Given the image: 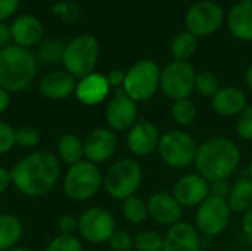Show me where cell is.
<instances>
[{"label": "cell", "instance_id": "obj_24", "mask_svg": "<svg viewBox=\"0 0 252 251\" xmlns=\"http://www.w3.org/2000/svg\"><path fill=\"white\" fill-rule=\"evenodd\" d=\"M56 155L59 161L68 164L69 167L83 161V157H84L83 141L74 133L62 135L56 143Z\"/></svg>", "mask_w": 252, "mask_h": 251}, {"label": "cell", "instance_id": "obj_23", "mask_svg": "<svg viewBox=\"0 0 252 251\" xmlns=\"http://www.w3.org/2000/svg\"><path fill=\"white\" fill-rule=\"evenodd\" d=\"M229 28L236 38L252 41V3H238L232 7L229 12Z\"/></svg>", "mask_w": 252, "mask_h": 251}, {"label": "cell", "instance_id": "obj_34", "mask_svg": "<svg viewBox=\"0 0 252 251\" xmlns=\"http://www.w3.org/2000/svg\"><path fill=\"white\" fill-rule=\"evenodd\" d=\"M46 251H83V246H81V241L75 235L59 234L49 243Z\"/></svg>", "mask_w": 252, "mask_h": 251}, {"label": "cell", "instance_id": "obj_39", "mask_svg": "<svg viewBox=\"0 0 252 251\" xmlns=\"http://www.w3.org/2000/svg\"><path fill=\"white\" fill-rule=\"evenodd\" d=\"M229 192H230V185L227 183V179L210 183V194L213 197H219V198L227 200Z\"/></svg>", "mask_w": 252, "mask_h": 251}, {"label": "cell", "instance_id": "obj_2", "mask_svg": "<svg viewBox=\"0 0 252 251\" xmlns=\"http://www.w3.org/2000/svg\"><path fill=\"white\" fill-rule=\"evenodd\" d=\"M195 167L210 183L226 180L241 163V151L238 145L227 138L208 139L198 148Z\"/></svg>", "mask_w": 252, "mask_h": 251}, {"label": "cell", "instance_id": "obj_15", "mask_svg": "<svg viewBox=\"0 0 252 251\" xmlns=\"http://www.w3.org/2000/svg\"><path fill=\"white\" fill-rule=\"evenodd\" d=\"M173 197L182 207L199 206L210 197V182L198 173L185 175L176 182Z\"/></svg>", "mask_w": 252, "mask_h": 251}, {"label": "cell", "instance_id": "obj_35", "mask_svg": "<svg viewBox=\"0 0 252 251\" xmlns=\"http://www.w3.org/2000/svg\"><path fill=\"white\" fill-rule=\"evenodd\" d=\"M16 129H13L9 123L0 120V155L9 154L16 146Z\"/></svg>", "mask_w": 252, "mask_h": 251}, {"label": "cell", "instance_id": "obj_28", "mask_svg": "<svg viewBox=\"0 0 252 251\" xmlns=\"http://www.w3.org/2000/svg\"><path fill=\"white\" fill-rule=\"evenodd\" d=\"M121 212H123V216L127 222L133 223V225H140L143 223L146 219H148V206L146 203L133 195V197H128L127 200L123 201V206H121Z\"/></svg>", "mask_w": 252, "mask_h": 251}, {"label": "cell", "instance_id": "obj_44", "mask_svg": "<svg viewBox=\"0 0 252 251\" xmlns=\"http://www.w3.org/2000/svg\"><path fill=\"white\" fill-rule=\"evenodd\" d=\"M12 38L10 27H7L4 22H0V49H4L9 46V41Z\"/></svg>", "mask_w": 252, "mask_h": 251}, {"label": "cell", "instance_id": "obj_27", "mask_svg": "<svg viewBox=\"0 0 252 251\" xmlns=\"http://www.w3.org/2000/svg\"><path fill=\"white\" fill-rule=\"evenodd\" d=\"M198 40L196 36H193L189 31H183L177 34L171 43V53L174 56V61H188L193 56L196 52Z\"/></svg>", "mask_w": 252, "mask_h": 251}, {"label": "cell", "instance_id": "obj_14", "mask_svg": "<svg viewBox=\"0 0 252 251\" xmlns=\"http://www.w3.org/2000/svg\"><path fill=\"white\" fill-rule=\"evenodd\" d=\"M105 117L114 132L130 130L137 123V102L128 98L124 90H118L109 101Z\"/></svg>", "mask_w": 252, "mask_h": 251}, {"label": "cell", "instance_id": "obj_17", "mask_svg": "<svg viewBox=\"0 0 252 251\" xmlns=\"http://www.w3.org/2000/svg\"><path fill=\"white\" fill-rule=\"evenodd\" d=\"M148 215L162 226H173L182 219V206L177 200L167 192L152 194L146 203Z\"/></svg>", "mask_w": 252, "mask_h": 251}, {"label": "cell", "instance_id": "obj_42", "mask_svg": "<svg viewBox=\"0 0 252 251\" xmlns=\"http://www.w3.org/2000/svg\"><path fill=\"white\" fill-rule=\"evenodd\" d=\"M242 229H244L245 237L252 243V206L244 213V217H242Z\"/></svg>", "mask_w": 252, "mask_h": 251}, {"label": "cell", "instance_id": "obj_25", "mask_svg": "<svg viewBox=\"0 0 252 251\" xmlns=\"http://www.w3.org/2000/svg\"><path fill=\"white\" fill-rule=\"evenodd\" d=\"M227 204L232 212L245 213L252 206V179L244 178L230 186Z\"/></svg>", "mask_w": 252, "mask_h": 251}, {"label": "cell", "instance_id": "obj_1", "mask_svg": "<svg viewBox=\"0 0 252 251\" xmlns=\"http://www.w3.org/2000/svg\"><path fill=\"white\" fill-rule=\"evenodd\" d=\"M61 175V161L50 151H35L21 158L10 170L12 185L24 195L38 198L49 194Z\"/></svg>", "mask_w": 252, "mask_h": 251}, {"label": "cell", "instance_id": "obj_36", "mask_svg": "<svg viewBox=\"0 0 252 251\" xmlns=\"http://www.w3.org/2000/svg\"><path fill=\"white\" fill-rule=\"evenodd\" d=\"M109 247L114 251H131L134 247V238L123 229H117L109 238Z\"/></svg>", "mask_w": 252, "mask_h": 251}, {"label": "cell", "instance_id": "obj_40", "mask_svg": "<svg viewBox=\"0 0 252 251\" xmlns=\"http://www.w3.org/2000/svg\"><path fill=\"white\" fill-rule=\"evenodd\" d=\"M19 6V0H0V22L12 16Z\"/></svg>", "mask_w": 252, "mask_h": 251}, {"label": "cell", "instance_id": "obj_10", "mask_svg": "<svg viewBox=\"0 0 252 251\" xmlns=\"http://www.w3.org/2000/svg\"><path fill=\"white\" fill-rule=\"evenodd\" d=\"M232 210L226 200L210 195L198 206L196 210V228L199 232L208 237L219 235L226 231L230 223Z\"/></svg>", "mask_w": 252, "mask_h": 251}, {"label": "cell", "instance_id": "obj_13", "mask_svg": "<svg viewBox=\"0 0 252 251\" xmlns=\"http://www.w3.org/2000/svg\"><path fill=\"white\" fill-rule=\"evenodd\" d=\"M117 135L109 127L93 129L83 141L84 157L93 164H100L111 160L117 151Z\"/></svg>", "mask_w": 252, "mask_h": 251}, {"label": "cell", "instance_id": "obj_20", "mask_svg": "<svg viewBox=\"0 0 252 251\" xmlns=\"http://www.w3.org/2000/svg\"><path fill=\"white\" fill-rule=\"evenodd\" d=\"M75 77L66 71H53L44 75L40 81V92L44 98L61 101L75 93Z\"/></svg>", "mask_w": 252, "mask_h": 251}, {"label": "cell", "instance_id": "obj_29", "mask_svg": "<svg viewBox=\"0 0 252 251\" xmlns=\"http://www.w3.org/2000/svg\"><path fill=\"white\" fill-rule=\"evenodd\" d=\"M196 114H198L196 105L189 98L174 101V105L171 108V115H173V118H174V121L177 124L190 126L196 120Z\"/></svg>", "mask_w": 252, "mask_h": 251}, {"label": "cell", "instance_id": "obj_3", "mask_svg": "<svg viewBox=\"0 0 252 251\" xmlns=\"http://www.w3.org/2000/svg\"><path fill=\"white\" fill-rule=\"evenodd\" d=\"M37 75V58L30 49L7 46L0 49V87L9 93L28 89Z\"/></svg>", "mask_w": 252, "mask_h": 251}, {"label": "cell", "instance_id": "obj_5", "mask_svg": "<svg viewBox=\"0 0 252 251\" xmlns=\"http://www.w3.org/2000/svg\"><path fill=\"white\" fill-rule=\"evenodd\" d=\"M103 185V176L99 167L90 161H80L71 166L63 178L62 188L72 201H86L97 194Z\"/></svg>", "mask_w": 252, "mask_h": 251}, {"label": "cell", "instance_id": "obj_38", "mask_svg": "<svg viewBox=\"0 0 252 251\" xmlns=\"http://www.w3.org/2000/svg\"><path fill=\"white\" fill-rule=\"evenodd\" d=\"M58 229L61 235H75L78 232V219L72 215H63L58 220Z\"/></svg>", "mask_w": 252, "mask_h": 251}, {"label": "cell", "instance_id": "obj_12", "mask_svg": "<svg viewBox=\"0 0 252 251\" xmlns=\"http://www.w3.org/2000/svg\"><path fill=\"white\" fill-rule=\"evenodd\" d=\"M185 21L188 31L193 36H210L221 27L224 12L217 3L205 0L190 6L186 12Z\"/></svg>", "mask_w": 252, "mask_h": 251}, {"label": "cell", "instance_id": "obj_45", "mask_svg": "<svg viewBox=\"0 0 252 251\" xmlns=\"http://www.w3.org/2000/svg\"><path fill=\"white\" fill-rule=\"evenodd\" d=\"M9 105H10V93L3 87H0V115L7 111Z\"/></svg>", "mask_w": 252, "mask_h": 251}, {"label": "cell", "instance_id": "obj_11", "mask_svg": "<svg viewBox=\"0 0 252 251\" xmlns=\"http://www.w3.org/2000/svg\"><path fill=\"white\" fill-rule=\"evenodd\" d=\"M115 231V219L105 209L90 207L78 217V234L90 244H102L109 241Z\"/></svg>", "mask_w": 252, "mask_h": 251}, {"label": "cell", "instance_id": "obj_22", "mask_svg": "<svg viewBox=\"0 0 252 251\" xmlns=\"http://www.w3.org/2000/svg\"><path fill=\"white\" fill-rule=\"evenodd\" d=\"M211 105L223 117H238L247 108V96L238 87H224L211 98Z\"/></svg>", "mask_w": 252, "mask_h": 251}, {"label": "cell", "instance_id": "obj_49", "mask_svg": "<svg viewBox=\"0 0 252 251\" xmlns=\"http://www.w3.org/2000/svg\"><path fill=\"white\" fill-rule=\"evenodd\" d=\"M239 3H252V0H239Z\"/></svg>", "mask_w": 252, "mask_h": 251}, {"label": "cell", "instance_id": "obj_33", "mask_svg": "<svg viewBox=\"0 0 252 251\" xmlns=\"http://www.w3.org/2000/svg\"><path fill=\"white\" fill-rule=\"evenodd\" d=\"M195 89L202 95V96H210L213 98L219 90H220V83L217 75L213 72H201L196 74V81H195Z\"/></svg>", "mask_w": 252, "mask_h": 251}, {"label": "cell", "instance_id": "obj_7", "mask_svg": "<svg viewBox=\"0 0 252 251\" xmlns=\"http://www.w3.org/2000/svg\"><path fill=\"white\" fill-rule=\"evenodd\" d=\"M161 84V70L149 59L136 62L127 72L123 84L124 93L134 102H142L155 95Z\"/></svg>", "mask_w": 252, "mask_h": 251}, {"label": "cell", "instance_id": "obj_32", "mask_svg": "<svg viewBox=\"0 0 252 251\" xmlns=\"http://www.w3.org/2000/svg\"><path fill=\"white\" fill-rule=\"evenodd\" d=\"M16 146H21L24 149H32L40 143L41 135L40 130L31 124H25L16 129Z\"/></svg>", "mask_w": 252, "mask_h": 251}, {"label": "cell", "instance_id": "obj_30", "mask_svg": "<svg viewBox=\"0 0 252 251\" xmlns=\"http://www.w3.org/2000/svg\"><path fill=\"white\" fill-rule=\"evenodd\" d=\"M65 46L61 40L50 38L38 46L37 56L44 64H56L58 61H62Z\"/></svg>", "mask_w": 252, "mask_h": 251}, {"label": "cell", "instance_id": "obj_47", "mask_svg": "<svg viewBox=\"0 0 252 251\" xmlns=\"http://www.w3.org/2000/svg\"><path fill=\"white\" fill-rule=\"evenodd\" d=\"M7 251H31V250H28L27 247H12L10 250H7Z\"/></svg>", "mask_w": 252, "mask_h": 251}, {"label": "cell", "instance_id": "obj_16", "mask_svg": "<svg viewBox=\"0 0 252 251\" xmlns=\"http://www.w3.org/2000/svg\"><path fill=\"white\" fill-rule=\"evenodd\" d=\"M159 132L157 126L151 121H137L127 135V146L131 154L139 157H146L158 149Z\"/></svg>", "mask_w": 252, "mask_h": 251}, {"label": "cell", "instance_id": "obj_26", "mask_svg": "<svg viewBox=\"0 0 252 251\" xmlns=\"http://www.w3.org/2000/svg\"><path fill=\"white\" fill-rule=\"evenodd\" d=\"M24 232L22 223L12 215H0V251L10 250L16 247Z\"/></svg>", "mask_w": 252, "mask_h": 251}, {"label": "cell", "instance_id": "obj_43", "mask_svg": "<svg viewBox=\"0 0 252 251\" xmlns=\"http://www.w3.org/2000/svg\"><path fill=\"white\" fill-rule=\"evenodd\" d=\"M10 183H12L10 170H7L6 167L0 166V194H3L9 188Z\"/></svg>", "mask_w": 252, "mask_h": 251}, {"label": "cell", "instance_id": "obj_6", "mask_svg": "<svg viewBox=\"0 0 252 251\" xmlns=\"http://www.w3.org/2000/svg\"><path fill=\"white\" fill-rule=\"evenodd\" d=\"M99 58V43L90 34L72 38L63 50L62 64L65 71L75 78H83L93 72Z\"/></svg>", "mask_w": 252, "mask_h": 251}, {"label": "cell", "instance_id": "obj_46", "mask_svg": "<svg viewBox=\"0 0 252 251\" xmlns=\"http://www.w3.org/2000/svg\"><path fill=\"white\" fill-rule=\"evenodd\" d=\"M245 80H247V84L248 87L252 90V64L250 65V68L247 70V75H245Z\"/></svg>", "mask_w": 252, "mask_h": 251}, {"label": "cell", "instance_id": "obj_9", "mask_svg": "<svg viewBox=\"0 0 252 251\" xmlns=\"http://www.w3.org/2000/svg\"><path fill=\"white\" fill-rule=\"evenodd\" d=\"M196 72L188 61H173L161 71V89L173 101L186 99L195 89Z\"/></svg>", "mask_w": 252, "mask_h": 251}, {"label": "cell", "instance_id": "obj_31", "mask_svg": "<svg viewBox=\"0 0 252 251\" xmlns=\"http://www.w3.org/2000/svg\"><path fill=\"white\" fill-rule=\"evenodd\" d=\"M136 251H162L164 238L155 231H143L134 238Z\"/></svg>", "mask_w": 252, "mask_h": 251}, {"label": "cell", "instance_id": "obj_41", "mask_svg": "<svg viewBox=\"0 0 252 251\" xmlns=\"http://www.w3.org/2000/svg\"><path fill=\"white\" fill-rule=\"evenodd\" d=\"M106 80L109 83L111 87H120L124 84V80H126V72L123 70H112L108 75H106Z\"/></svg>", "mask_w": 252, "mask_h": 251}, {"label": "cell", "instance_id": "obj_37", "mask_svg": "<svg viewBox=\"0 0 252 251\" xmlns=\"http://www.w3.org/2000/svg\"><path fill=\"white\" fill-rule=\"evenodd\" d=\"M236 132L242 139L252 141V105H247V108L238 115Z\"/></svg>", "mask_w": 252, "mask_h": 251}, {"label": "cell", "instance_id": "obj_18", "mask_svg": "<svg viewBox=\"0 0 252 251\" xmlns=\"http://www.w3.org/2000/svg\"><path fill=\"white\" fill-rule=\"evenodd\" d=\"M202 243L198 229L190 223L179 222L170 226L165 238L162 251H201Z\"/></svg>", "mask_w": 252, "mask_h": 251}, {"label": "cell", "instance_id": "obj_21", "mask_svg": "<svg viewBox=\"0 0 252 251\" xmlns=\"http://www.w3.org/2000/svg\"><path fill=\"white\" fill-rule=\"evenodd\" d=\"M10 34L16 46L28 49L40 43L43 37V25L35 16L24 15L13 21L10 27Z\"/></svg>", "mask_w": 252, "mask_h": 251}, {"label": "cell", "instance_id": "obj_8", "mask_svg": "<svg viewBox=\"0 0 252 251\" xmlns=\"http://www.w3.org/2000/svg\"><path fill=\"white\" fill-rule=\"evenodd\" d=\"M158 152L167 166L173 169H183L195 161L198 145L189 133L182 130H171L161 136Z\"/></svg>", "mask_w": 252, "mask_h": 251}, {"label": "cell", "instance_id": "obj_4", "mask_svg": "<svg viewBox=\"0 0 252 251\" xmlns=\"http://www.w3.org/2000/svg\"><path fill=\"white\" fill-rule=\"evenodd\" d=\"M142 167L133 158H121L111 164L103 176V186L114 200H127L133 197L142 183Z\"/></svg>", "mask_w": 252, "mask_h": 251}, {"label": "cell", "instance_id": "obj_19", "mask_svg": "<svg viewBox=\"0 0 252 251\" xmlns=\"http://www.w3.org/2000/svg\"><path fill=\"white\" fill-rule=\"evenodd\" d=\"M109 89L111 86L105 75L92 72L77 83L75 96L84 105H97L106 99Z\"/></svg>", "mask_w": 252, "mask_h": 251}, {"label": "cell", "instance_id": "obj_48", "mask_svg": "<svg viewBox=\"0 0 252 251\" xmlns=\"http://www.w3.org/2000/svg\"><path fill=\"white\" fill-rule=\"evenodd\" d=\"M250 178L252 179V160H251V163H250Z\"/></svg>", "mask_w": 252, "mask_h": 251}]
</instances>
